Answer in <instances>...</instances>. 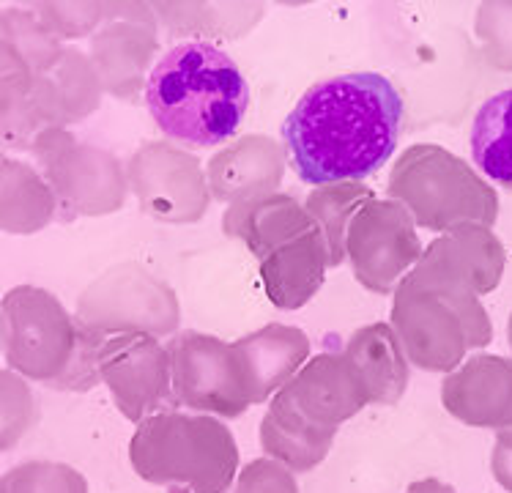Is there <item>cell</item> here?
I'll return each mask as SVG.
<instances>
[{"mask_svg":"<svg viewBox=\"0 0 512 493\" xmlns=\"http://www.w3.org/2000/svg\"><path fill=\"white\" fill-rule=\"evenodd\" d=\"M261 283L269 302L280 310H299L324 285L329 263V247L321 228L315 225L283 247L261 258Z\"/></svg>","mask_w":512,"mask_h":493,"instance_id":"cell-14","label":"cell"},{"mask_svg":"<svg viewBox=\"0 0 512 493\" xmlns=\"http://www.w3.org/2000/svg\"><path fill=\"white\" fill-rule=\"evenodd\" d=\"M471 162L485 181L512 189V88L491 96L471 121Z\"/></svg>","mask_w":512,"mask_h":493,"instance_id":"cell-18","label":"cell"},{"mask_svg":"<svg viewBox=\"0 0 512 493\" xmlns=\"http://www.w3.org/2000/svg\"><path fill=\"white\" fill-rule=\"evenodd\" d=\"M403 113L400 91L378 72L310 85L283 124L296 176L315 189L373 176L398 148Z\"/></svg>","mask_w":512,"mask_h":493,"instance_id":"cell-1","label":"cell"},{"mask_svg":"<svg viewBox=\"0 0 512 493\" xmlns=\"http://www.w3.org/2000/svg\"><path fill=\"white\" fill-rule=\"evenodd\" d=\"M343 357L359 378L370 403L395 406L408 387V359L392 324L359 326L348 337Z\"/></svg>","mask_w":512,"mask_h":493,"instance_id":"cell-16","label":"cell"},{"mask_svg":"<svg viewBox=\"0 0 512 493\" xmlns=\"http://www.w3.org/2000/svg\"><path fill=\"white\" fill-rule=\"evenodd\" d=\"M389 198L414 217L417 228L447 233L460 225L499 220V192L466 159L436 143H417L403 151L387 181Z\"/></svg>","mask_w":512,"mask_h":493,"instance_id":"cell-6","label":"cell"},{"mask_svg":"<svg viewBox=\"0 0 512 493\" xmlns=\"http://www.w3.org/2000/svg\"><path fill=\"white\" fill-rule=\"evenodd\" d=\"M373 198H376V192L370 187H362L359 181H343V184L313 189L310 198L304 200V209L310 211V217L318 222V228L324 233L332 266H340L345 261L348 225L356 217V211Z\"/></svg>","mask_w":512,"mask_h":493,"instance_id":"cell-19","label":"cell"},{"mask_svg":"<svg viewBox=\"0 0 512 493\" xmlns=\"http://www.w3.org/2000/svg\"><path fill=\"white\" fill-rule=\"evenodd\" d=\"M233 348L247 378L252 406L272 400L310 359V337L288 324L261 326L258 332L239 337Z\"/></svg>","mask_w":512,"mask_h":493,"instance_id":"cell-13","label":"cell"},{"mask_svg":"<svg viewBox=\"0 0 512 493\" xmlns=\"http://www.w3.org/2000/svg\"><path fill=\"white\" fill-rule=\"evenodd\" d=\"M107 332L72 318L50 291L17 285L3 296V357L36 384L85 392L99 378V348Z\"/></svg>","mask_w":512,"mask_h":493,"instance_id":"cell-3","label":"cell"},{"mask_svg":"<svg viewBox=\"0 0 512 493\" xmlns=\"http://www.w3.org/2000/svg\"><path fill=\"white\" fill-rule=\"evenodd\" d=\"M406 493H458L452 485L441 483L436 477H428V480H417V483L408 485Z\"/></svg>","mask_w":512,"mask_h":493,"instance_id":"cell-24","label":"cell"},{"mask_svg":"<svg viewBox=\"0 0 512 493\" xmlns=\"http://www.w3.org/2000/svg\"><path fill=\"white\" fill-rule=\"evenodd\" d=\"M507 343H510V348H512V313H510V318H507Z\"/></svg>","mask_w":512,"mask_h":493,"instance_id":"cell-25","label":"cell"},{"mask_svg":"<svg viewBox=\"0 0 512 493\" xmlns=\"http://www.w3.org/2000/svg\"><path fill=\"white\" fill-rule=\"evenodd\" d=\"M236 493H299L293 469L274 458H255L236 477Z\"/></svg>","mask_w":512,"mask_h":493,"instance_id":"cell-22","label":"cell"},{"mask_svg":"<svg viewBox=\"0 0 512 493\" xmlns=\"http://www.w3.org/2000/svg\"><path fill=\"white\" fill-rule=\"evenodd\" d=\"M477 36L485 47V61L512 72V3H482Z\"/></svg>","mask_w":512,"mask_h":493,"instance_id":"cell-21","label":"cell"},{"mask_svg":"<svg viewBox=\"0 0 512 493\" xmlns=\"http://www.w3.org/2000/svg\"><path fill=\"white\" fill-rule=\"evenodd\" d=\"M389 324L406 351L408 365L428 373L458 370L469 351L493 340V324L480 296L419 280L414 274L395 288Z\"/></svg>","mask_w":512,"mask_h":493,"instance_id":"cell-5","label":"cell"},{"mask_svg":"<svg viewBox=\"0 0 512 493\" xmlns=\"http://www.w3.org/2000/svg\"><path fill=\"white\" fill-rule=\"evenodd\" d=\"M441 406L469 428H512V359L474 354L441 381Z\"/></svg>","mask_w":512,"mask_h":493,"instance_id":"cell-11","label":"cell"},{"mask_svg":"<svg viewBox=\"0 0 512 493\" xmlns=\"http://www.w3.org/2000/svg\"><path fill=\"white\" fill-rule=\"evenodd\" d=\"M504 266H507V252L493 228L460 225L447 233H439L425 247L411 274L419 280L488 296L502 283Z\"/></svg>","mask_w":512,"mask_h":493,"instance_id":"cell-10","label":"cell"},{"mask_svg":"<svg viewBox=\"0 0 512 493\" xmlns=\"http://www.w3.org/2000/svg\"><path fill=\"white\" fill-rule=\"evenodd\" d=\"M168 351L181 406L228 420L250 409V389L233 343L206 332H181L170 340Z\"/></svg>","mask_w":512,"mask_h":493,"instance_id":"cell-9","label":"cell"},{"mask_svg":"<svg viewBox=\"0 0 512 493\" xmlns=\"http://www.w3.org/2000/svg\"><path fill=\"white\" fill-rule=\"evenodd\" d=\"M99 378L110 389L126 420L146 422L154 414L176 409L173 365L168 346L154 332H115L99 348Z\"/></svg>","mask_w":512,"mask_h":493,"instance_id":"cell-8","label":"cell"},{"mask_svg":"<svg viewBox=\"0 0 512 493\" xmlns=\"http://www.w3.org/2000/svg\"><path fill=\"white\" fill-rule=\"evenodd\" d=\"M293 409L326 431H340V425L354 420L370 406L365 389L343 354H315L304 368L280 389Z\"/></svg>","mask_w":512,"mask_h":493,"instance_id":"cell-12","label":"cell"},{"mask_svg":"<svg viewBox=\"0 0 512 493\" xmlns=\"http://www.w3.org/2000/svg\"><path fill=\"white\" fill-rule=\"evenodd\" d=\"M417 222L403 203L373 198L356 211L345 233V258L356 283L373 294H395L422 258Z\"/></svg>","mask_w":512,"mask_h":493,"instance_id":"cell-7","label":"cell"},{"mask_svg":"<svg viewBox=\"0 0 512 493\" xmlns=\"http://www.w3.org/2000/svg\"><path fill=\"white\" fill-rule=\"evenodd\" d=\"M0 493H88V483L66 463L28 461L3 474Z\"/></svg>","mask_w":512,"mask_h":493,"instance_id":"cell-20","label":"cell"},{"mask_svg":"<svg viewBox=\"0 0 512 493\" xmlns=\"http://www.w3.org/2000/svg\"><path fill=\"white\" fill-rule=\"evenodd\" d=\"M146 105L162 135L189 148L228 143L250 107V85L236 61L209 42L168 50L148 74Z\"/></svg>","mask_w":512,"mask_h":493,"instance_id":"cell-2","label":"cell"},{"mask_svg":"<svg viewBox=\"0 0 512 493\" xmlns=\"http://www.w3.org/2000/svg\"><path fill=\"white\" fill-rule=\"evenodd\" d=\"M129 461L168 493H225L239 474V444L220 417L173 409L137 425Z\"/></svg>","mask_w":512,"mask_h":493,"instance_id":"cell-4","label":"cell"},{"mask_svg":"<svg viewBox=\"0 0 512 493\" xmlns=\"http://www.w3.org/2000/svg\"><path fill=\"white\" fill-rule=\"evenodd\" d=\"M337 431H326L310 422L304 414L277 392L261 420V447L274 461L285 463L293 472H310L324 461Z\"/></svg>","mask_w":512,"mask_h":493,"instance_id":"cell-17","label":"cell"},{"mask_svg":"<svg viewBox=\"0 0 512 493\" xmlns=\"http://www.w3.org/2000/svg\"><path fill=\"white\" fill-rule=\"evenodd\" d=\"M491 472L496 483L502 485L504 491L512 493V428L496 431V444H493L491 455Z\"/></svg>","mask_w":512,"mask_h":493,"instance_id":"cell-23","label":"cell"},{"mask_svg":"<svg viewBox=\"0 0 512 493\" xmlns=\"http://www.w3.org/2000/svg\"><path fill=\"white\" fill-rule=\"evenodd\" d=\"M225 233L239 236L250 247V252L261 261L269 252L283 247L304 231L315 228L318 222L310 217V211L302 203L283 192H263L250 198L236 200L225 211Z\"/></svg>","mask_w":512,"mask_h":493,"instance_id":"cell-15","label":"cell"}]
</instances>
